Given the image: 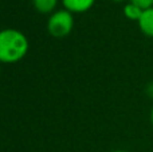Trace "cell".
I'll return each mask as SVG.
<instances>
[{
  "mask_svg": "<svg viewBox=\"0 0 153 152\" xmlns=\"http://www.w3.org/2000/svg\"><path fill=\"white\" fill-rule=\"evenodd\" d=\"M28 40L22 31L5 28L0 31V62L15 63L26 57Z\"/></svg>",
  "mask_w": 153,
  "mask_h": 152,
  "instance_id": "cell-1",
  "label": "cell"
},
{
  "mask_svg": "<svg viewBox=\"0 0 153 152\" xmlns=\"http://www.w3.org/2000/svg\"><path fill=\"white\" fill-rule=\"evenodd\" d=\"M73 27H74V18L73 13L67 10L55 11L47 22L48 32L55 38L67 37L71 32Z\"/></svg>",
  "mask_w": 153,
  "mask_h": 152,
  "instance_id": "cell-2",
  "label": "cell"
},
{
  "mask_svg": "<svg viewBox=\"0 0 153 152\" xmlns=\"http://www.w3.org/2000/svg\"><path fill=\"white\" fill-rule=\"evenodd\" d=\"M138 28L145 37L153 38V7L143 11L138 19Z\"/></svg>",
  "mask_w": 153,
  "mask_h": 152,
  "instance_id": "cell-3",
  "label": "cell"
},
{
  "mask_svg": "<svg viewBox=\"0 0 153 152\" xmlns=\"http://www.w3.org/2000/svg\"><path fill=\"white\" fill-rule=\"evenodd\" d=\"M95 0H62L65 10L70 11L71 13L86 12L94 5Z\"/></svg>",
  "mask_w": 153,
  "mask_h": 152,
  "instance_id": "cell-4",
  "label": "cell"
},
{
  "mask_svg": "<svg viewBox=\"0 0 153 152\" xmlns=\"http://www.w3.org/2000/svg\"><path fill=\"white\" fill-rule=\"evenodd\" d=\"M34 7L38 12L40 13H50L51 11L55 10L58 0H32Z\"/></svg>",
  "mask_w": 153,
  "mask_h": 152,
  "instance_id": "cell-5",
  "label": "cell"
},
{
  "mask_svg": "<svg viewBox=\"0 0 153 152\" xmlns=\"http://www.w3.org/2000/svg\"><path fill=\"white\" fill-rule=\"evenodd\" d=\"M141 13H143V10H140L137 5L132 4V3H128V4L124 7V15L126 16L128 19H130V20L138 22Z\"/></svg>",
  "mask_w": 153,
  "mask_h": 152,
  "instance_id": "cell-6",
  "label": "cell"
},
{
  "mask_svg": "<svg viewBox=\"0 0 153 152\" xmlns=\"http://www.w3.org/2000/svg\"><path fill=\"white\" fill-rule=\"evenodd\" d=\"M129 3L137 5V7L140 8V10H143V11H145V10H148V8L153 7V0H129Z\"/></svg>",
  "mask_w": 153,
  "mask_h": 152,
  "instance_id": "cell-7",
  "label": "cell"
},
{
  "mask_svg": "<svg viewBox=\"0 0 153 152\" xmlns=\"http://www.w3.org/2000/svg\"><path fill=\"white\" fill-rule=\"evenodd\" d=\"M151 121H152V125H153V107H152V110H151Z\"/></svg>",
  "mask_w": 153,
  "mask_h": 152,
  "instance_id": "cell-8",
  "label": "cell"
},
{
  "mask_svg": "<svg viewBox=\"0 0 153 152\" xmlns=\"http://www.w3.org/2000/svg\"><path fill=\"white\" fill-rule=\"evenodd\" d=\"M113 1H116V3H121V1H124V0H113Z\"/></svg>",
  "mask_w": 153,
  "mask_h": 152,
  "instance_id": "cell-9",
  "label": "cell"
},
{
  "mask_svg": "<svg viewBox=\"0 0 153 152\" xmlns=\"http://www.w3.org/2000/svg\"><path fill=\"white\" fill-rule=\"evenodd\" d=\"M113 152H126V151H121V150H118V151H113Z\"/></svg>",
  "mask_w": 153,
  "mask_h": 152,
  "instance_id": "cell-10",
  "label": "cell"
}]
</instances>
